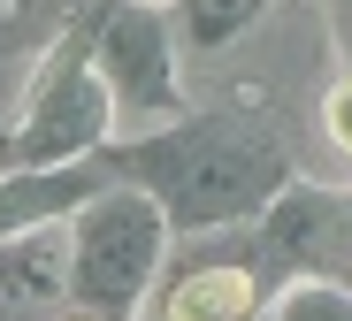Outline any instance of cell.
I'll return each instance as SVG.
<instances>
[{
    "label": "cell",
    "mask_w": 352,
    "mask_h": 321,
    "mask_svg": "<svg viewBox=\"0 0 352 321\" xmlns=\"http://www.w3.org/2000/svg\"><path fill=\"white\" fill-rule=\"evenodd\" d=\"M115 184L146 191L161 207L168 237H207V230H245L276 191L291 184V153L238 115H176L161 131L107 138L92 153Z\"/></svg>",
    "instance_id": "6da1fadb"
},
{
    "label": "cell",
    "mask_w": 352,
    "mask_h": 321,
    "mask_svg": "<svg viewBox=\"0 0 352 321\" xmlns=\"http://www.w3.org/2000/svg\"><path fill=\"white\" fill-rule=\"evenodd\" d=\"M322 131H329L337 153H352V77H337V85L322 92Z\"/></svg>",
    "instance_id": "9c48e42d"
},
{
    "label": "cell",
    "mask_w": 352,
    "mask_h": 321,
    "mask_svg": "<svg viewBox=\"0 0 352 321\" xmlns=\"http://www.w3.org/2000/svg\"><path fill=\"white\" fill-rule=\"evenodd\" d=\"M176 61H184V54H176L161 8H138V0H107V8H100L92 69H100V85H107V100H115V122H131V131H115V138L161 131V122L184 115Z\"/></svg>",
    "instance_id": "277c9868"
},
{
    "label": "cell",
    "mask_w": 352,
    "mask_h": 321,
    "mask_svg": "<svg viewBox=\"0 0 352 321\" xmlns=\"http://www.w3.org/2000/svg\"><path fill=\"white\" fill-rule=\"evenodd\" d=\"M268 321H352V283H337V276H291V283H276V298H268Z\"/></svg>",
    "instance_id": "ba28073f"
},
{
    "label": "cell",
    "mask_w": 352,
    "mask_h": 321,
    "mask_svg": "<svg viewBox=\"0 0 352 321\" xmlns=\"http://www.w3.org/2000/svg\"><path fill=\"white\" fill-rule=\"evenodd\" d=\"M62 245H69V283H62V306L77 313H100V321H131L168 261V222L146 191L131 184H100L92 199L62 222Z\"/></svg>",
    "instance_id": "7a4b0ae2"
},
{
    "label": "cell",
    "mask_w": 352,
    "mask_h": 321,
    "mask_svg": "<svg viewBox=\"0 0 352 321\" xmlns=\"http://www.w3.org/2000/svg\"><path fill=\"white\" fill-rule=\"evenodd\" d=\"M268 298H276V276L261 268V252H253V237H245V245H230L222 261L184 268V276L161 291L153 321H261Z\"/></svg>",
    "instance_id": "5b68a950"
},
{
    "label": "cell",
    "mask_w": 352,
    "mask_h": 321,
    "mask_svg": "<svg viewBox=\"0 0 352 321\" xmlns=\"http://www.w3.org/2000/svg\"><path fill=\"white\" fill-rule=\"evenodd\" d=\"M138 8H168V0H138Z\"/></svg>",
    "instance_id": "8fae6325"
},
{
    "label": "cell",
    "mask_w": 352,
    "mask_h": 321,
    "mask_svg": "<svg viewBox=\"0 0 352 321\" xmlns=\"http://www.w3.org/2000/svg\"><path fill=\"white\" fill-rule=\"evenodd\" d=\"M62 283H69V245H62V222H38V230L0 237V291H8V298L62 306Z\"/></svg>",
    "instance_id": "8992f818"
},
{
    "label": "cell",
    "mask_w": 352,
    "mask_h": 321,
    "mask_svg": "<svg viewBox=\"0 0 352 321\" xmlns=\"http://www.w3.org/2000/svg\"><path fill=\"white\" fill-rule=\"evenodd\" d=\"M92 31H100V16L62 31L46 46V61L31 69V92L16 107V122L0 131V176L69 168V161H92L115 138V100H107V85L92 69Z\"/></svg>",
    "instance_id": "3957f363"
},
{
    "label": "cell",
    "mask_w": 352,
    "mask_h": 321,
    "mask_svg": "<svg viewBox=\"0 0 352 321\" xmlns=\"http://www.w3.org/2000/svg\"><path fill=\"white\" fill-rule=\"evenodd\" d=\"M268 8V0H168V38H176V54H214V46H230L253 16Z\"/></svg>",
    "instance_id": "52a82bcc"
},
{
    "label": "cell",
    "mask_w": 352,
    "mask_h": 321,
    "mask_svg": "<svg viewBox=\"0 0 352 321\" xmlns=\"http://www.w3.org/2000/svg\"><path fill=\"white\" fill-rule=\"evenodd\" d=\"M329 46H337L344 77H352V0H329Z\"/></svg>",
    "instance_id": "30bf717a"
}]
</instances>
